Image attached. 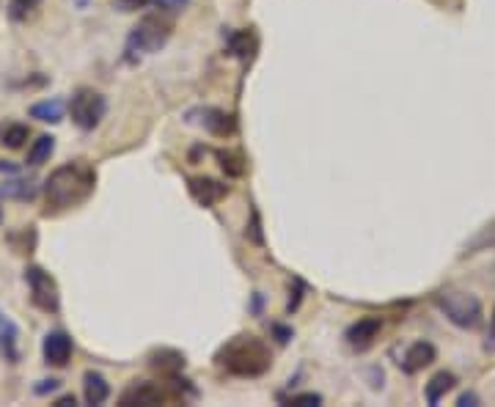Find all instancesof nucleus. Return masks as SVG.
<instances>
[{"label":"nucleus","instance_id":"3","mask_svg":"<svg viewBox=\"0 0 495 407\" xmlns=\"http://www.w3.org/2000/svg\"><path fill=\"white\" fill-rule=\"evenodd\" d=\"M435 305L452 325L463 330H473L481 325V300L465 289H454V286L440 289L435 294Z\"/></svg>","mask_w":495,"mask_h":407},{"label":"nucleus","instance_id":"11","mask_svg":"<svg viewBox=\"0 0 495 407\" xmlns=\"http://www.w3.org/2000/svg\"><path fill=\"white\" fill-rule=\"evenodd\" d=\"M435 358H437V349H435V344H429V341H416V344H410L408 349H405V355H402V369L408 372V375H416V372H421V369H426L429 364H435Z\"/></svg>","mask_w":495,"mask_h":407},{"label":"nucleus","instance_id":"25","mask_svg":"<svg viewBox=\"0 0 495 407\" xmlns=\"http://www.w3.org/2000/svg\"><path fill=\"white\" fill-rule=\"evenodd\" d=\"M9 242L14 245V250H17V253H31V250H33V245H36V231H33V226L23 229V231H20V240H17V234H12V237H9Z\"/></svg>","mask_w":495,"mask_h":407},{"label":"nucleus","instance_id":"20","mask_svg":"<svg viewBox=\"0 0 495 407\" xmlns=\"http://www.w3.org/2000/svg\"><path fill=\"white\" fill-rule=\"evenodd\" d=\"M28 138H31V130L25 124H6V127H0V143H4L6 149H23Z\"/></svg>","mask_w":495,"mask_h":407},{"label":"nucleus","instance_id":"14","mask_svg":"<svg viewBox=\"0 0 495 407\" xmlns=\"http://www.w3.org/2000/svg\"><path fill=\"white\" fill-rule=\"evenodd\" d=\"M64 111H67L64 99L52 96V99H44V102H36V105H31L28 113H31V119H39L44 124H59V122H64Z\"/></svg>","mask_w":495,"mask_h":407},{"label":"nucleus","instance_id":"35","mask_svg":"<svg viewBox=\"0 0 495 407\" xmlns=\"http://www.w3.org/2000/svg\"><path fill=\"white\" fill-rule=\"evenodd\" d=\"M0 223H4V210H0Z\"/></svg>","mask_w":495,"mask_h":407},{"label":"nucleus","instance_id":"8","mask_svg":"<svg viewBox=\"0 0 495 407\" xmlns=\"http://www.w3.org/2000/svg\"><path fill=\"white\" fill-rule=\"evenodd\" d=\"M380 330H382V320L380 317H363L358 322H353L344 333L347 344L358 352H366L374 347V341L380 339Z\"/></svg>","mask_w":495,"mask_h":407},{"label":"nucleus","instance_id":"27","mask_svg":"<svg viewBox=\"0 0 495 407\" xmlns=\"http://www.w3.org/2000/svg\"><path fill=\"white\" fill-rule=\"evenodd\" d=\"M190 4V0H157V6L162 9V12H179V9H185Z\"/></svg>","mask_w":495,"mask_h":407},{"label":"nucleus","instance_id":"21","mask_svg":"<svg viewBox=\"0 0 495 407\" xmlns=\"http://www.w3.org/2000/svg\"><path fill=\"white\" fill-rule=\"evenodd\" d=\"M215 158L220 160V168H224L229 176H243L245 174V158L240 155V151H224V149H217L215 151Z\"/></svg>","mask_w":495,"mask_h":407},{"label":"nucleus","instance_id":"19","mask_svg":"<svg viewBox=\"0 0 495 407\" xmlns=\"http://www.w3.org/2000/svg\"><path fill=\"white\" fill-rule=\"evenodd\" d=\"M229 50L237 59L248 61L256 53V36L251 31H234V33H229Z\"/></svg>","mask_w":495,"mask_h":407},{"label":"nucleus","instance_id":"10","mask_svg":"<svg viewBox=\"0 0 495 407\" xmlns=\"http://www.w3.org/2000/svg\"><path fill=\"white\" fill-rule=\"evenodd\" d=\"M188 190L201 204V207H212V204H217L220 198L229 195V185L217 182V179H209V176H193L188 182Z\"/></svg>","mask_w":495,"mask_h":407},{"label":"nucleus","instance_id":"31","mask_svg":"<svg viewBox=\"0 0 495 407\" xmlns=\"http://www.w3.org/2000/svg\"><path fill=\"white\" fill-rule=\"evenodd\" d=\"M476 402H479V399H476V393H463V396L457 399V404H460V407H473Z\"/></svg>","mask_w":495,"mask_h":407},{"label":"nucleus","instance_id":"28","mask_svg":"<svg viewBox=\"0 0 495 407\" xmlns=\"http://www.w3.org/2000/svg\"><path fill=\"white\" fill-rule=\"evenodd\" d=\"M146 4H149V0H119L116 6H119L122 12H135V9H143Z\"/></svg>","mask_w":495,"mask_h":407},{"label":"nucleus","instance_id":"34","mask_svg":"<svg viewBox=\"0 0 495 407\" xmlns=\"http://www.w3.org/2000/svg\"><path fill=\"white\" fill-rule=\"evenodd\" d=\"M490 330H492V336H495V309H492V317H490Z\"/></svg>","mask_w":495,"mask_h":407},{"label":"nucleus","instance_id":"17","mask_svg":"<svg viewBox=\"0 0 495 407\" xmlns=\"http://www.w3.org/2000/svg\"><path fill=\"white\" fill-rule=\"evenodd\" d=\"M454 385H457V377H454L452 372H437V375L426 383V388H424L426 402H429V404H437V402L444 399Z\"/></svg>","mask_w":495,"mask_h":407},{"label":"nucleus","instance_id":"1","mask_svg":"<svg viewBox=\"0 0 495 407\" xmlns=\"http://www.w3.org/2000/svg\"><path fill=\"white\" fill-rule=\"evenodd\" d=\"M96 187V171L86 160H72L55 168L44 182V215L55 218L67 210L80 207L83 201L91 198Z\"/></svg>","mask_w":495,"mask_h":407},{"label":"nucleus","instance_id":"18","mask_svg":"<svg viewBox=\"0 0 495 407\" xmlns=\"http://www.w3.org/2000/svg\"><path fill=\"white\" fill-rule=\"evenodd\" d=\"M52 151H55V138H52V135H39V138L31 143V149H28L25 163H28L31 168H39V166H44V163L50 160Z\"/></svg>","mask_w":495,"mask_h":407},{"label":"nucleus","instance_id":"5","mask_svg":"<svg viewBox=\"0 0 495 407\" xmlns=\"http://www.w3.org/2000/svg\"><path fill=\"white\" fill-rule=\"evenodd\" d=\"M25 284L31 289V303L36 305L39 312L44 314H59L61 312V292H59V284L55 278L39 267V265H31L25 270Z\"/></svg>","mask_w":495,"mask_h":407},{"label":"nucleus","instance_id":"30","mask_svg":"<svg viewBox=\"0 0 495 407\" xmlns=\"http://www.w3.org/2000/svg\"><path fill=\"white\" fill-rule=\"evenodd\" d=\"M44 385H36V393L39 396H44L47 391H55V388H59V380H41Z\"/></svg>","mask_w":495,"mask_h":407},{"label":"nucleus","instance_id":"24","mask_svg":"<svg viewBox=\"0 0 495 407\" xmlns=\"http://www.w3.org/2000/svg\"><path fill=\"white\" fill-rule=\"evenodd\" d=\"M0 195H6V198H20V201H31L36 195V185L28 179H14V182H6V185H0Z\"/></svg>","mask_w":495,"mask_h":407},{"label":"nucleus","instance_id":"15","mask_svg":"<svg viewBox=\"0 0 495 407\" xmlns=\"http://www.w3.org/2000/svg\"><path fill=\"white\" fill-rule=\"evenodd\" d=\"M17 336H20V330H17V325L0 312V355H4L6 361H17L20 358V352H17Z\"/></svg>","mask_w":495,"mask_h":407},{"label":"nucleus","instance_id":"26","mask_svg":"<svg viewBox=\"0 0 495 407\" xmlns=\"http://www.w3.org/2000/svg\"><path fill=\"white\" fill-rule=\"evenodd\" d=\"M319 402H322L319 393H298V396H289L287 399V404H295V407H314Z\"/></svg>","mask_w":495,"mask_h":407},{"label":"nucleus","instance_id":"7","mask_svg":"<svg viewBox=\"0 0 495 407\" xmlns=\"http://www.w3.org/2000/svg\"><path fill=\"white\" fill-rule=\"evenodd\" d=\"M179 399V393L169 391L165 385L157 383H133L124 393H122V407H154V404H165Z\"/></svg>","mask_w":495,"mask_h":407},{"label":"nucleus","instance_id":"32","mask_svg":"<svg viewBox=\"0 0 495 407\" xmlns=\"http://www.w3.org/2000/svg\"><path fill=\"white\" fill-rule=\"evenodd\" d=\"M0 174H17V166L9 160H0Z\"/></svg>","mask_w":495,"mask_h":407},{"label":"nucleus","instance_id":"4","mask_svg":"<svg viewBox=\"0 0 495 407\" xmlns=\"http://www.w3.org/2000/svg\"><path fill=\"white\" fill-rule=\"evenodd\" d=\"M171 31L174 25L160 17V14H146L143 20H138V25L130 31V39H127V53H143V56H151V53H160L165 47V41L171 39Z\"/></svg>","mask_w":495,"mask_h":407},{"label":"nucleus","instance_id":"16","mask_svg":"<svg viewBox=\"0 0 495 407\" xmlns=\"http://www.w3.org/2000/svg\"><path fill=\"white\" fill-rule=\"evenodd\" d=\"M83 396L88 404H105L110 396V385L99 372H86L83 377Z\"/></svg>","mask_w":495,"mask_h":407},{"label":"nucleus","instance_id":"9","mask_svg":"<svg viewBox=\"0 0 495 407\" xmlns=\"http://www.w3.org/2000/svg\"><path fill=\"white\" fill-rule=\"evenodd\" d=\"M72 339L64 333V330H50L41 341V355H44V361L50 366H67L69 358H72Z\"/></svg>","mask_w":495,"mask_h":407},{"label":"nucleus","instance_id":"33","mask_svg":"<svg viewBox=\"0 0 495 407\" xmlns=\"http://www.w3.org/2000/svg\"><path fill=\"white\" fill-rule=\"evenodd\" d=\"M78 402H75V396H61L59 402H55V407H75Z\"/></svg>","mask_w":495,"mask_h":407},{"label":"nucleus","instance_id":"23","mask_svg":"<svg viewBox=\"0 0 495 407\" xmlns=\"http://www.w3.org/2000/svg\"><path fill=\"white\" fill-rule=\"evenodd\" d=\"M479 250H495V221H490L473 240H468L465 253H479Z\"/></svg>","mask_w":495,"mask_h":407},{"label":"nucleus","instance_id":"2","mask_svg":"<svg viewBox=\"0 0 495 407\" xmlns=\"http://www.w3.org/2000/svg\"><path fill=\"white\" fill-rule=\"evenodd\" d=\"M215 361L220 369H226L234 377H261L272 364V355L261 339L243 333V336H234L220 347Z\"/></svg>","mask_w":495,"mask_h":407},{"label":"nucleus","instance_id":"22","mask_svg":"<svg viewBox=\"0 0 495 407\" xmlns=\"http://www.w3.org/2000/svg\"><path fill=\"white\" fill-rule=\"evenodd\" d=\"M41 6V0H9L6 14L12 23H25L28 17L36 14V9Z\"/></svg>","mask_w":495,"mask_h":407},{"label":"nucleus","instance_id":"29","mask_svg":"<svg viewBox=\"0 0 495 407\" xmlns=\"http://www.w3.org/2000/svg\"><path fill=\"white\" fill-rule=\"evenodd\" d=\"M272 333L279 336V341H281V344H287V341L292 339V330H287V328H281V325H272Z\"/></svg>","mask_w":495,"mask_h":407},{"label":"nucleus","instance_id":"13","mask_svg":"<svg viewBox=\"0 0 495 407\" xmlns=\"http://www.w3.org/2000/svg\"><path fill=\"white\" fill-rule=\"evenodd\" d=\"M198 116H201L198 124H201L206 132L217 135V138H229V135H234V130H237L234 119H232L229 113H224V111L204 108V111H198Z\"/></svg>","mask_w":495,"mask_h":407},{"label":"nucleus","instance_id":"12","mask_svg":"<svg viewBox=\"0 0 495 407\" xmlns=\"http://www.w3.org/2000/svg\"><path fill=\"white\" fill-rule=\"evenodd\" d=\"M149 366L162 377H177L185 369V355L177 349H154L149 355Z\"/></svg>","mask_w":495,"mask_h":407},{"label":"nucleus","instance_id":"6","mask_svg":"<svg viewBox=\"0 0 495 407\" xmlns=\"http://www.w3.org/2000/svg\"><path fill=\"white\" fill-rule=\"evenodd\" d=\"M105 111H107V102H105V96L99 91H94V88H78L72 94L69 113H72V122L80 130H94L105 119Z\"/></svg>","mask_w":495,"mask_h":407}]
</instances>
